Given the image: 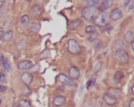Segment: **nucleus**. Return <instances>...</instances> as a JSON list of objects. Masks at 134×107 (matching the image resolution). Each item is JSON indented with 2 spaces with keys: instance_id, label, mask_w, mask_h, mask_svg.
Returning a JSON list of instances; mask_svg holds the SVG:
<instances>
[{
  "instance_id": "12",
  "label": "nucleus",
  "mask_w": 134,
  "mask_h": 107,
  "mask_svg": "<svg viewBox=\"0 0 134 107\" xmlns=\"http://www.w3.org/2000/svg\"><path fill=\"white\" fill-rule=\"evenodd\" d=\"M66 98L63 96H57L53 99V104L55 106H61L65 103Z\"/></svg>"
},
{
  "instance_id": "5",
  "label": "nucleus",
  "mask_w": 134,
  "mask_h": 107,
  "mask_svg": "<svg viewBox=\"0 0 134 107\" xmlns=\"http://www.w3.org/2000/svg\"><path fill=\"white\" fill-rule=\"evenodd\" d=\"M116 58L119 61L122 62H127L129 60V55L128 53L125 50H117L115 53Z\"/></svg>"
},
{
  "instance_id": "25",
  "label": "nucleus",
  "mask_w": 134,
  "mask_h": 107,
  "mask_svg": "<svg viewBox=\"0 0 134 107\" xmlns=\"http://www.w3.org/2000/svg\"><path fill=\"white\" fill-rule=\"evenodd\" d=\"M26 46V41L24 40H21L18 42L17 45V48L18 50H23L25 48Z\"/></svg>"
},
{
  "instance_id": "20",
  "label": "nucleus",
  "mask_w": 134,
  "mask_h": 107,
  "mask_svg": "<svg viewBox=\"0 0 134 107\" xmlns=\"http://www.w3.org/2000/svg\"><path fill=\"white\" fill-rule=\"evenodd\" d=\"M21 94L24 95V96H29L32 93V91H31V89L27 86L24 85L21 88Z\"/></svg>"
},
{
  "instance_id": "21",
  "label": "nucleus",
  "mask_w": 134,
  "mask_h": 107,
  "mask_svg": "<svg viewBox=\"0 0 134 107\" xmlns=\"http://www.w3.org/2000/svg\"><path fill=\"white\" fill-rule=\"evenodd\" d=\"M21 26H26L28 25L30 22V17L27 15H24L21 16V20H20Z\"/></svg>"
},
{
  "instance_id": "2",
  "label": "nucleus",
  "mask_w": 134,
  "mask_h": 107,
  "mask_svg": "<svg viewBox=\"0 0 134 107\" xmlns=\"http://www.w3.org/2000/svg\"><path fill=\"white\" fill-rule=\"evenodd\" d=\"M68 50L72 54L76 55L81 53V50L79 44L75 39H70L68 41Z\"/></svg>"
},
{
  "instance_id": "15",
  "label": "nucleus",
  "mask_w": 134,
  "mask_h": 107,
  "mask_svg": "<svg viewBox=\"0 0 134 107\" xmlns=\"http://www.w3.org/2000/svg\"><path fill=\"white\" fill-rule=\"evenodd\" d=\"M0 59H1V61H2V64H3V66L5 70H6L7 71H10L11 70V66L9 63L8 62V60H6V58H5L3 55H1L0 56Z\"/></svg>"
},
{
  "instance_id": "4",
  "label": "nucleus",
  "mask_w": 134,
  "mask_h": 107,
  "mask_svg": "<svg viewBox=\"0 0 134 107\" xmlns=\"http://www.w3.org/2000/svg\"><path fill=\"white\" fill-rule=\"evenodd\" d=\"M56 80H57V81L62 83V84L70 86H72L75 84V82L69 76H67L66 75L64 74H59L57 76V78H56Z\"/></svg>"
},
{
  "instance_id": "13",
  "label": "nucleus",
  "mask_w": 134,
  "mask_h": 107,
  "mask_svg": "<svg viewBox=\"0 0 134 107\" xmlns=\"http://www.w3.org/2000/svg\"><path fill=\"white\" fill-rule=\"evenodd\" d=\"M125 44L124 41L121 40H117L114 43V47L117 50H124L125 48Z\"/></svg>"
},
{
  "instance_id": "23",
  "label": "nucleus",
  "mask_w": 134,
  "mask_h": 107,
  "mask_svg": "<svg viewBox=\"0 0 134 107\" xmlns=\"http://www.w3.org/2000/svg\"><path fill=\"white\" fill-rule=\"evenodd\" d=\"M19 107H31V104L27 100L21 99L19 102Z\"/></svg>"
},
{
  "instance_id": "38",
  "label": "nucleus",
  "mask_w": 134,
  "mask_h": 107,
  "mask_svg": "<svg viewBox=\"0 0 134 107\" xmlns=\"http://www.w3.org/2000/svg\"><path fill=\"white\" fill-rule=\"evenodd\" d=\"M3 1H0V9H1V8H2V5H3Z\"/></svg>"
},
{
  "instance_id": "10",
  "label": "nucleus",
  "mask_w": 134,
  "mask_h": 107,
  "mask_svg": "<svg viewBox=\"0 0 134 107\" xmlns=\"http://www.w3.org/2000/svg\"><path fill=\"white\" fill-rule=\"evenodd\" d=\"M34 66L33 63L30 60H24L21 62H20L18 65V68L20 70H27V69L32 68Z\"/></svg>"
},
{
  "instance_id": "22",
  "label": "nucleus",
  "mask_w": 134,
  "mask_h": 107,
  "mask_svg": "<svg viewBox=\"0 0 134 107\" xmlns=\"http://www.w3.org/2000/svg\"><path fill=\"white\" fill-rule=\"evenodd\" d=\"M40 29V25L38 23H32L30 26V31L33 33H36Z\"/></svg>"
},
{
  "instance_id": "27",
  "label": "nucleus",
  "mask_w": 134,
  "mask_h": 107,
  "mask_svg": "<svg viewBox=\"0 0 134 107\" xmlns=\"http://www.w3.org/2000/svg\"><path fill=\"white\" fill-rule=\"evenodd\" d=\"M85 31L87 33L92 34V33H93V32L96 31V28L94 26H93V25H88V26H87L86 27Z\"/></svg>"
},
{
  "instance_id": "26",
  "label": "nucleus",
  "mask_w": 134,
  "mask_h": 107,
  "mask_svg": "<svg viewBox=\"0 0 134 107\" xmlns=\"http://www.w3.org/2000/svg\"><path fill=\"white\" fill-rule=\"evenodd\" d=\"M95 82H96V78L93 77V78H91L87 82V88L89 89L91 87H93V86L94 85V84H95Z\"/></svg>"
},
{
  "instance_id": "40",
  "label": "nucleus",
  "mask_w": 134,
  "mask_h": 107,
  "mask_svg": "<svg viewBox=\"0 0 134 107\" xmlns=\"http://www.w3.org/2000/svg\"><path fill=\"white\" fill-rule=\"evenodd\" d=\"M132 93L133 94V87H132Z\"/></svg>"
},
{
  "instance_id": "17",
  "label": "nucleus",
  "mask_w": 134,
  "mask_h": 107,
  "mask_svg": "<svg viewBox=\"0 0 134 107\" xmlns=\"http://www.w3.org/2000/svg\"><path fill=\"white\" fill-rule=\"evenodd\" d=\"M112 4H113V1H111V0H108V1L103 2L102 4H101V5H100V10L105 11L106 9H109L112 5Z\"/></svg>"
},
{
  "instance_id": "28",
  "label": "nucleus",
  "mask_w": 134,
  "mask_h": 107,
  "mask_svg": "<svg viewBox=\"0 0 134 107\" xmlns=\"http://www.w3.org/2000/svg\"><path fill=\"white\" fill-rule=\"evenodd\" d=\"M97 38H98V33L97 32V31H95V32H94L93 33H92V34H91L90 36L88 37V41L92 42V41H94V40Z\"/></svg>"
},
{
  "instance_id": "35",
  "label": "nucleus",
  "mask_w": 134,
  "mask_h": 107,
  "mask_svg": "<svg viewBox=\"0 0 134 107\" xmlns=\"http://www.w3.org/2000/svg\"><path fill=\"white\" fill-rule=\"evenodd\" d=\"M130 107H134V99L131 98L130 101Z\"/></svg>"
},
{
  "instance_id": "14",
  "label": "nucleus",
  "mask_w": 134,
  "mask_h": 107,
  "mask_svg": "<svg viewBox=\"0 0 134 107\" xmlns=\"http://www.w3.org/2000/svg\"><path fill=\"white\" fill-rule=\"evenodd\" d=\"M81 23V20H72V21L69 23V28L71 30H75L78 27H79L80 24Z\"/></svg>"
},
{
  "instance_id": "1",
  "label": "nucleus",
  "mask_w": 134,
  "mask_h": 107,
  "mask_svg": "<svg viewBox=\"0 0 134 107\" xmlns=\"http://www.w3.org/2000/svg\"><path fill=\"white\" fill-rule=\"evenodd\" d=\"M99 14V9L95 6H88L84 8L82 11V15L85 20L88 21H94Z\"/></svg>"
},
{
  "instance_id": "7",
  "label": "nucleus",
  "mask_w": 134,
  "mask_h": 107,
  "mask_svg": "<svg viewBox=\"0 0 134 107\" xmlns=\"http://www.w3.org/2000/svg\"><path fill=\"white\" fill-rule=\"evenodd\" d=\"M80 70L76 66H72L69 70V77L71 80H78L80 77Z\"/></svg>"
},
{
  "instance_id": "24",
  "label": "nucleus",
  "mask_w": 134,
  "mask_h": 107,
  "mask_svg": "<svg viewBox=\"0 0 134 107\" xmlns=\"http://www.w3.org/2000/svg\"><path fill=\"white\" fill-rule=\"evenodd\" d=\"M101 67H102V63H101V62H97L96 64H94V68H93V72L94 73H97V72H99L100 70Z\"/></svg>"
},
{
  "instance_id": "6",
  "label": "nucleus",
  "mask_w": 134,
  "mask_h": 107,
  "mask_svg": "<svg viewBox=\"0 0 134 107\" xmlns=\"http://www.w3.org/2000/svg\"><path fill=\"white\" fill-rule=\"evenodd\" d=\"M103 100L105 103L109 106H113L117 103V98L115 96L109 92H105L103 94Z\"/></svg>"
},
{
  "instance_id": "16",
  "label": "nucleus",
  "mask_w": 134,
  "mask_h": 107,
  "mask_svg": "<svg viewBox=\"0 0 134 107\" xmlns=\"http://www.w3.org/2000/svg\"><path fill=\"white\" fill-rule=\"evenodd\" d=\"M123 78H124V73L121 71L117 70L114 75V82L116 84L120 82Z\"/></svg>"
},
{
  "instance_id": "32",
  "label": "nucleus",
  "mask_w": 134,
  "mask_h": 107,
  "mask_svg": "<svg viewBox=\"0 0 134 107\" xmlns=\"http://www.w3.org/2000/svg\"><path fill=\"white\" fill-rule=\"evenodd\" d=\"M127 7L129 11H131L133 10V2H130V4H128Z\"/></svg>"
},
{
  "instance_id": "11",
  "label": "nucleus",
  "mask_w": 134,
  "mask_h": 107,
  "mask_svg": "<svg viewBox=\"0 0 134 107\" xmlns=\"http://www.w3.org/2000/svg\"><path fill=\"white\" fill-rule=\"evenodd\" d=\"M42 11V8L39 5H34L31 9V14L34 18H38L41 15Z\"/></svg>"
},
{
  "instance_id": "33",
  "label": "nucleus",
  "mask_w": 134,
  "mask_h": 107,
  "mask_svg": "<svg viewBox=\"0 0 134 107\" xmlns=\"http://www.w3.org/2000/svg\"><path fill=\"white\" fill-rule=\"evenodd\" d=\"M7 89H8V88H7L6 86L3 85V84H0V92H5Z\"/></svg>"
},
{
  "instance_id": "34",
  "label": "nucleus",
  "mask_w": 134,
  "mask_h": 107,
  "mask_svg": "<svg viewBox=\"0 0 134 107\" xmlns=\"http://www.w3.org/2000/svg\"><path fill=\"white\" fill-rule=\"evenodd\" d=\"M4 31H3V29L2 28H0V40H2L3 38V35H4Z\"/></svg>"
},
{
  "instance_id": "31",
  "label": "nucleus",
  "mask_w": 134,
  "mask_h": 107,
  "mask_svg": "<svg viewBox=\"0 0 134 107\" xmlns=\"http://www.w3.org/2000/svg\"><path fill=\"white\" fill-rule=\"evenodd\" d=\"M84 90H85V87H84V85L81 84V86L79 89V97H81L84 92Z\"/></svg>"
},
{
  "instance_id": "29",
  "label": "nucleus",
  "mask_w": 134,
  "mask_h": 107,
  "mask_svg": "<svg viewBox=\"0 0 134 107\" xmlns=\"http://www.w3.org/2000/svg\"><path fill=\"white\" fill-rule=\"evenodd\" d=\"M7 82V77L6 74L4 72H0V82L1 83H5Z\"/></svg>"
},
{
  "instance_id": "19",
  "label": "nucleus",
  "mask_w": 134,
  "mask_h": 107,
  "mask_svg": "<svg viewBox=\"0 0 134 107\" xmlns=\"http://www.w3.org/2000/svg\"><path fill=\"white\" fill-rule=\"evenodd\" d=\"M13 38V32L12 31L8 30L6 32H5L3 35V39L5 41H9Z\"/></svg>"
},
{
  "instance_id": "18",
  "label": "nucleus",
  "mask_w": 134,
  "mask_h": 107,
  "mask_svg": "<svg viewBox=\"0 0 134 107\" xmlns=\"http://www.w3.org/2000/svg\"><path fill=\"white\" fill-rule=\"evenodd\" d=\"M125 40L126 42L131 43L133 41V32L131 30H129L127 32L125 35Z\"/></svg>"
},
{
  "instance_id": "8",
  "label": "nucleus",
  "mask_w": 134,
  "mask_h": 107,
  "mask_svg": "<svg viewBox=\"0 0 134 107\" xmlns=\"http://www.w3.org/2000/svg\"><path fill=\"white\" fill-rule=\"evenodd\" d=\"M123 17V13L119 8L113 9L110 13V18L113 21H117Z\"/></svg>"
},
{
  "instance_id": "37",
  "label": "nucleus",
  "mask_w": 134,
  "mask_h": 107,
  "mask_svg": "<svg viewBox=\"0 0 134 107\" xmlns=\"http://www.w3.org/2000/svg\"><path fill=\"white\" fill-rule=\"evenodd\" d=\"M133 41H132L131 42V47H132V50H134V44H133Z\"/></svg>"
},
{
  "instance_id": "36",
  "label": "nucleus",
  "mask_w": 134,
  "mask_h": 107,
  "mask_svg": "<svg viewBox=\"0 0 134 107\" xmlns=\"http://www.w3.org/2000/svg\"><path fill=\"white\" fill-rule=\"evenodd\" d=\"M130 3V1H125V3H124V5H125V6H127L128 4H129Z\"/></svg>"
},
{
  "instance_id": "3",
  "label": "nucleus",
  "mask_w": 134,
  "mask_h": 107,
  "mask_svg": "<svg viewBox=\"0 0 134 107\" xmlns=\"http://www.w3.org/2000/svg\"><path fill=\"white\" fill-rule=\"evenodd\" d=\"M109 14L106 12H101L98 15L97 18L95 19L94 21H95V23L97 25L100 27H103L107 25V21L109 20Z\"/></svg>"
},
{
  "instance_id": "30",
  "label": "nucleus",
  "mask_w": 134,
  "mask_h": 107,
  "mask_svg": "<svg viewBox=\"0 0 134 107\" xmlns=\"http://www.w3.org/2000/svg\"><path fill=\"white\" fill-rule=\"evenodd\" d=\"M87 3H88L89 6H94V5L99 3V1H94V0H93V1H87Z\"/></svg>"
},
{
  "instance_id": "9",
  "label": "nucleus",
  "mask_w": 134,
  "mask_h": 107,
  "mask_svg": "<svg viewBox=\"0 0 134 107\" xmlns=\"http://www.w3.org/2000/svg\"><path fill=\"white\" fill-rule=\"evenodd\" d=\"M21 80L23 82L25 85L28 86L32 83V80H33V76L30 72H25L21 74Z\"/></svg>"
},
{
  "instance_id": "39",
  "label": "nucleus",
  "mask_w": 134,
  "mask_h": 107,
  "mask_svg": "<svg viewBox=\"0 0 134 107\" xmlns=\"http://www.w3.org/2000/svg\"><path fill=\"white\" fill-rule=\"evenodd\" d=\"M2 103V96L0 95V105H1Z\"/></svg>"
}]
</instances>
